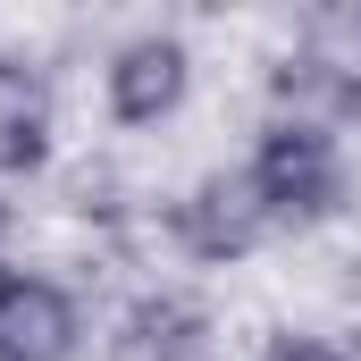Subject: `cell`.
Listing matches in <instances>:
<instances>
[{
    "label": "cell",
    "instance_id": "8",
    "mask_svg": "<svg viewBox=\"0 0 361 361\" xmlns=\"http://www.w3.org/2000/svg\"><path fill=\"white\" fill-rule=\"evenodd\" d=\"M0 277H8V261H0Z\"/></svg>",
    "mask_w": 361,
    "mask_h": 361
},
{
    "label": "cell",
    "instance_id": "4",
    "mask_svg": "<svg viewBox=\"0 0 361 361\" xmlns=\"http://www.w3.org/2000/svg\"><path fill=\"white\" fill-rule=\"evenodd\" d=\"M210 353H219V311L177 277L135 286L101 319V361H210Z\"/></svg>",
    "mask_w": 361,
    "mask_h": 361
},
{
    "label": "cell",
    "instance_id": "2",
    "mask_svg": "<svg viewBox=\"0 0 361 361\" xmlns=\"http://www.w3.org/2000/svg\"><path fill=\"white\" fill-rule=\"evenodd\" d=\"M160 235H169V252H177L185 269H244L261 244H277L235 160L193 169V177L169 193V210H160Z\"/></svg>",
    "mask_w": 361,
    "mask_h": 361
},
{
    "label": "cell",
    "instance_id": "5",
    "mask_svg": "<svg viewBox=\"0 0 361 361\" xmlns=\"http://www.w3.org/2000/svg\"><path fill=\"white\" fill-rule=\"evenodd\" d=\"M92 328L85 302L42 269H8L0 277V361H85Z\"/></svg>",
    "mask_w": 361,
    "mask_h": 361
},
{
    "label": "cell",
    "instance_id": "3",
    "mask_svg": "<svg viewBox=\"0 0 361 361\" xmlns=\"http://www.w3.org/2000/svg\"><path fill=\"white\" fill-rule=\"evenodd\" d=\"M193 101V42L177 25H126L101 51V118L118 135H160Z\"/></svg>",
    "mask_w": 361,
    "mask_h": 361
},
{
    "label": "cell",
    "instance_id": "7",
    "mask_svg": "<svg viewBox=\"0 0 361 361\" xmlns=\"http://www.w3.org/2000/svg\"><path fill=\"white\" fill-rule=\"evenodd\" d=\"M261 361H361L345 336H319V328H277L269 345H261Z\"/></svg>",
    "mask_w": 361,
    "mask_h": 361
},
{
    "label": "cell",
    "instance_id": "1",
    "mask_svg": "<svg viewBox=\"0 0 361 361\" xmlns=\"http://www.w3.org/2000/svg\"><path fill=\"white\" fill-rule=\"evenodd\" d=\"M244 185L269 219V235H319L353 210V152L336 126L319 118H286V109H261L252 143H244Z\"/></svg>",
    "mask_w": 361,
    "mask_h": 361
},
{
    "label": "cell",
    "instance_id": "6",
    "mask_svg": "<svg viewBox=\"0 0 361 361\" xmlns=\"http://www.w3.org/2000/svg\"><path fill=\"white\" fill-rule=\"evenodd\" d=\"M59 160V109H51V85L0 51V185H25Z\"/></svg>",
    "mask_w": 361,
    "mask_h": 361
}]
</instances>
